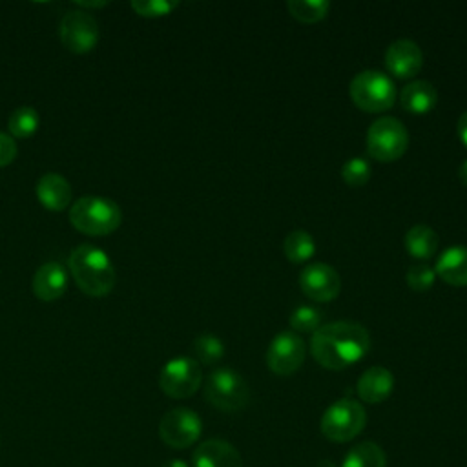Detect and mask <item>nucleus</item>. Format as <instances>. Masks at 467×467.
Wrapping results in <instances>:
<instances>
[{
	"label": "nucleus",
	"instance_id": "nucleus-1",
	"mask_svg": "<svg viewBox=\"0 0 467 467\" xmlns=\"http://www.w3.org/2000/svg\"><path fill=\"white\" fill-rule=\"evenodd\" d=\"M370 347L368 330L356 321H332L321 325L310 337L314 359L330 370H341L359 361Z\"/></svg>",
	"mask_w": 467,
	"mask_h": 467
},
{
	"label": "nucleus",
	"instance_id": "nucleus-2",
	"mask_svg": "<svg viewBox=\"0 0 467 467\" xmlns=\"http://www.w3.org/2000/svg\"><path fill=\"white\" fill-rule=\"evenodd\" d=\"M69 272L77 286L93 297L108 296L117 281L109 257L93 244H78L67 257Z\"/></svg>",
	"mask_w": 467,
	"mask_h": 467
},
{
	"label": "nucleus",
	"instance_id": "nucleus-3",
	"mask_svg": "<svg viewBox=\"0 0 467 467\" xmlns=\"http://www.w3.org/2000/svg\"><path fill=\"white\" fill-rule=\"evenodd\" d=\"M122 212L119 204L108 197L84 195L69 208V223L86 235H108L120 226Z\"/></svg>",
	"mask_w": 467,
	"mask_h": 467
},
{
	"label": "nucleus",
	"instance_id": "nucleus-4",
	"mask_svg": "<svg viewBox=\"0 0 467 467\" xmlns=\"http://www.w3.org/2000/svg\"><path fill=\"white\" fill-rule=\"evenodd\" d=\"M348 93L352 102L365 111H385L396 102L394 80L379 69H363L350 80Z\"/></svg>",
	"mask_w": 467,
	"mask_h": 467
},
{
	"label": "nucleus",
	"instance_id": "nucleus-5",
	"mask_svg": "<svg viewBox=\"0 0 467 467\" xmlns=\"http://www.w3.org/2000/svg\"><path fill=\"white\" fill-rule=\"evenodd\" d=\"M204 398L219 410L235 412L246 407L250 400V387L234 368L219 367L204 379Z\"/></svg>",
	"mask_w": 467,
	"mask_h": 467
},
{
	"label": "nucleus",
	"instance_id": "nucleus-6",
	"mask_svg": "<svg viewBox=\"0 0 467 467\" xmlns=\"http://www.w3.org/2000/svg\"><path fill=\"white\" fill-rule=\"evenodd\" d=\"M367 423V412L363 405L352 398L336 400L321 416V432L327 440L345 443L354 440Z\"/></svg>",
	"mask_w": 467,
	"mask_h": 467
},
{
	"label": "nucleus",
	"instance_id": "nucleus-7",
	"mask_svg": "<svg viewBox=\"0 0 467 467\" xmlns=\"http://www.w3.org/2000/svg\"><path fill=\"white\" fill-rule=\"evenodd\" d=\"M409 146L407 126L396 117H378L367 130V151L381 162L396 161Z\"/></svg>",
	"mask_w": 467,
	"mask_h": 467
},
{
	"label": "nucleus",
	"instance_id": "nucleus-8",
	"mask_svg": "<svg viewBox=\"0 0 467 467\" xmlns=\"http://www.w3.org/2000/svg\"><path fill=\"white\" fill-rule=\"evenodd\" d=\"M202 383V370L197 359L188 356H179L170 359L161 374H159V387L161 390L175 400L190 398L197 392Z\"/></svg>",
	"mask_w": 467,
	"mask_h": 467
},
{
	"label": "nucleus",
	"instance_id": "nucleus-9",
	"mask_svg": "<svg viewBox=\"0 0 467 467\" xmlns=\"http://www.w3.org/2000/svg\"><path fill=\"white\" fill-rule=\"evenodd\" d=\"M58 36L66 49L75 55L91 51L100 38V29L93 15L82 9L66 11L58 24Z\"/></svg>",
	"mask_w": 467,
	"mask_h": 467
},
{
	"label": "nucleus",
	"instance_id": "nucleus-10",
	"mask_svg": "<svg viewBox=\"0 0 467 467\" xmlns=\"http://www.w3.org/2000/svg\"><path fill=\"white\" fill-rule=\"evenodd\" d=\"M202 431V421L192 409L175 407L159 421V436L171 449H186L193 445Z\"/></svg>",
	"mask_w": 467,
	"mask_h": 467
},
{
	"label": "nucleus",
	"instance_id": "nucleus-11",
	"mask_svg": "<svg viewBox=\"0 0 467 467\" xmlns=\"http://www.w3.org/2000/svg\"><path fill=\"white\" fill-rule=\"evenodd\" d=\"M305 352V341L297 332L281 330L268 345L266 365L277 376H290L303 365Z\"/></svg>",
	"mask_w": 467,
	"mask_h": 467
},
{
	"label": "nucleus",
	"instance_id": "nucleus-12",
	"mask_svg": "<svg viewBox=\"0 0 467 467\" xmlns=\"http://www.w3.org/2000/svg\"><path fill=\"white\" fill-rule=\"evenodd\" d=\"M299 288L312 301H317V303L332 301L341 292V277L332 265L323 261H314L301 270Z\"/></svg>",
	"mask_w": 467,
	"mask_h": 467
},
{
	"label": "nucleus",
	"instance_id": "nucleus-13",
	"mask_svg": "<svg viewBox=\"0 0 467 467\" xmlns=\"http://www.w3.org/2000/svg\"><path fill=\"white\" fill-rule=\"evenodd\" d=\"M385 66L394 77L410 78L423 66L421 47L410 38H398L385 49Z\"/></svg>",
	"mask_w": 467,
	"mask_h": 467
},
{
	"label": "nucleus",
	"instance_id": "nucleus-14",
	"mask_svg": "<svg viewBox=\"0 0 467 467\" xmlns=\"http://www.w3.org/2000/svg\"><path fill=\"white\" fill-rule=\"evenodd\" d=\"M193 467H243V458L230 441L212 438L193 451Z\"/></svg>",
	"mask_w": 467,
	"mask_h": 467
},
{
	"label": "nucleus",
	"instance_id": "nucleus-15",
	"mask_svg": "<svg viewBox=\"0 0 467 467\" xmlns=\"http://www.w3.org/2000/svg\"><path fill=\"white\" fill-rule=\"evenodd\" d=\"M67 288V272L57 261H47L38 266L33 275V294L40 301H55L62 297Z\"/></svg>",
	"mask_w": 467,
	"mask_h": 467
},
{
	"label": "nucleus",
	"instance_id": "nucleus-16",
	"mask_svg": "<svg viewBox=\"0 0 467 467\" xmlns=\"http://www.w3.org/2000/svg\"><path fill=\"white\" fill-rule=\"evenodd\" d=\"M36 197L44 208L51 212H62L71 204L73 190L64 175L47 171L36 182Z\"/></svg>",
	"mask_w": 467,
	"mask_h": 467
},
{
	"label": "nucleus",
	"instance_id": "nucleus-17",
	"mask_svg": "<svg viewBox=\"0 0 467 467\" xmlns=\"http://www.w3.org/2000/svg\"><path fill=\"white\" fill-rule=\"evenodd\" d=\"M394 389V376L387 367L372 365L358 379L356 390L365 403L385 401Z\"/></svg>",
	"mask_w": 467,
	"mask_h": 467
},
{
	"label": "nucleus",
	"instance_id": "nucleus-18",
	"mask_svg": "<svg viewBox=\"0 0 467 467\" xmlns=\"http://www.w3.org/2000/svg\"><path fill=\"white\" fill-rule=\"evenodd\" d=\"M436 275L454 286H467V246L452 244L445 248L434 265Z\"/></svg>",
	"mask_w": 467,
	"mask_h": 467
},
{
	"label": "nucleus",
	"instance_id": "nucleus-19",
	"mask_svg": "<svg viewBox=\"0 0 467 467\" xmlns=\"http://www.w3.org/2000/svg\"><path fill=\"white\" fill-rule=\"evenodd\" d=\"M400 102L410 113H427L436 106L438 91L432 82L425 78H414L401 88Z\"/></svg>",
	"mask_w": 467,
	"mask_h": 467
},
{
	"label": "nucleus",
	"instance_id": "nucleus-20",
	"mask_svg": "<svg viewBox=\"0 0 467 467\" xmlns=\"http://www.w3.org/2000/svg\"><path fill=\"white\" fill-rule=\"evenodd\" d=\"M407 252L416 259H429L436 254L438 248V234L429 224H414L405 232L403 237Z\"/></svg>",
	"mask_w": 467,
	"mask_h": 467
},
{
	"label": "nucleus",
	"instance_id": "nucleus-21",
	"mask_svg": "<svg viewBox=\"0 0 467 467\" xmlns=\"http://www.w3.org/2000/svg\"><path fill=\"white\" fill-rule=\"evenodd\" d=\"M341 467H387V456L376 441H359L347 451Z\"/></svg>",
	"mask_w": 467,
	"mask_h": 467
},
{
	"label": "nucleus",
	"instance_id": "nucleus-22",
	"mask_svg": "<svg viewBox=\"0 0 467 467\" xmlns=\"http://www.w3.org/2000/svg\"><path fill=\"white\" fill-rule=\"evenodd\" d=\"M283 252L290 263H305L314 255L316 241L306 230L296 228L286 234L283 241Z\"/></svg>",
	"mask_w": 467,
	"mask_h": 467
},
{
	"label": "nucleus",
	"instance_id": "nucleus-23",
	"mask_svg": "<svg viewBox=\"0 0 467 467\" xmlns=\"http://www.w3.org/2000/svg\"><path fill=\"white\" fill-rule=\"evenodd\" d=\"M38 128H40V117H38L36 109L31 106H20L9 115L7 130H9L11 137L27 139V137L35 135Z\"/></svg>",
	"mask_w": 467,
	"mask_h": 467
},
{
	"label": "nucleus",
	"instance_id": "nucleus-24",
	"mask_svg": "<svg viewBox=\"0 0 467 467\" xmlns=\"http://www.w3.org/2000/svg\"><path fill=\"white\" fill-rule=\"evenodd\" d=\"M193 352L204 365H215L224 356V343L212 332H202L193 339Z\"/></svg>",
	"mask_w": 467,
	"mask_h": 467
},
{
	"label": "nucleus",
	"instance_id": "nucleus-25",
	"mask_svg": "<svg viewBox=\"0 0 467 467\" xmlns=\"http://www.w3.org/2000/svg\"><path fill=\"white\" fill-rule=\"evenodd\" d=\"M286 7L296 20L310 24L325 18V15L330 9V2L328 0H288Z\"/></svg>",
	"mask_w": 467,
	"mask_h": 467
},
{
	"label": "nucleus",
	"instance_id": "nucleus-26",
	"mask_svg": "<svg viewBox=\"0 0 467 467\" xmlns=\"http://www.w3.org/2000/svg\"><path fill=\"white\" fill-rule=\"evenodd\" d=\"M321 321H323V312L314 306V305H297L290 317H288V323L292 327L294 332H316L319 327H321Z\"/></svg>",
	"mask_w": 467,
	"mask_h": 467
},
{
	"label": "nucleus",
	"instance_id": "nucleus-27",
	"mask_svg": "<svg viewBox=\"0 0 467 467\" xmlns=\"http://www.w3.org/2000/svg\"><path fill=\"white\" fill-rule=\"evenodd\" d=\"M341 177L348 186H363L370 179V164L363 157H350L341 166Z\"/></svg>",
	"mask_w": 467,
	"mask_h": 467
},
{
	"label": "nucleus",
	"instance_id": "nucleus-28",
	"mask_svg": "<svg viewBox=\"0 0 467 467\" xmlns=\"http://www.w3.org/2000/svg\"><path fill=\"white\" fill-rule=\"evenodd\" d=\"M405 279L414 292H427L436 281V272L427 263H414L409 266Z\"/></svg>",
	"mask_w": 467,
	"mask_h": 467
},
{
	"label": "nucleus",
	"instance_id": "nucleus-29",
	"mask_svg": "<svg viewBox=\"0 0 467 467\" xmlns=\"http://www.w3.org/2000/svg\"><path fill=\"white\" fill-rule=\"evenodd\" d=\"M130 5L139 16L155 18V16H164V15L171 13L179 5V2H175V0H133Z\"/></svg>",
	"mask_w": 467,
	"mask_h": 467
},
{
	"label": "nucleus",
	"instance_id": "nucleus-30",
	"mask_svg": "<svg viewBox=\"0 0 467 467\" xmlns=\"http://www.w3.org/2000/svg\"><path fill=\"white\" fill-rule=\"evenodd\" d=\"M16 153H18V150H16L15 139L11 135L0 131V168L9 166L15 161Z\"/></svg>",
	"mask_w": 467,
	"mask_h": 467
},
{
	"label": "nucleus",
	"instance_id": "nucleus-31",
	"mask_svg": "<svg viewBox=\"0 0 467 467\" xmlns=\"http://www.w3.org/2000/svg\"><path fill=\"white\" fill-rule=\"evenodd\" d=\"M456 130H458V137H460L462 142L467 146V109L460 115L458 124H456Z\"/></svg>",
	"mask_w": 467,
	"mask_h": 467
},
{
	"label": "nucleus",
	"instance_id": "nucleus-32",
	"mask_svg": "<svg viewBox=\"0 0 467 467\" xmlns=\"http://www.w3.org/2000/svg\"><path fill=\"white\" fill-rule=\"evenodd\" d=\"M458 179L467 186V159L458 166Z\"/></svg>",
	"mask_w": 467,
	"mask_h": 467
},
{
	"label": "nucleus",
	"instance_id": "nucleus-33",
	"mask_svg": "<svg viewBox=\"0 0 467 467\" xmlns=\"http://www.w3.org/2000/svg\"><path fill=\"white\" fill-rule=\"evenodd\" d=\"M161 467H188V463L179 458H171V460H166Z\"/></svg>",
	"mask_w": 467,
	"mask_h": 467
},
{
	"label": "nucleus",
	"instance_id": "nucleus-34",
	"mask_svg": "<svg viewBox=\"0 0 467 467\" xmlns=\"http://www.w3.org/2000/svg\"><path fill=\"white\" fill-rule=\"evenodd\" d=\"M77 5H80V7H104V5H108V2H78Z\"/></svg>",
	"mask_w": 467,
	"mask_h": 467
},
{
	"label": "nucleus",
	"instance_id": "nucleus-35",
	"mask_svg": "<svg viewBox=\"0 0 467 467\" xmlns=\"http://www.w3.org/2000/svg\"><path fill=\"white\" fill-rule=\"evenodd\" d=\"M316 467H336V465H334L330 460H321Z\"/></svg>",
	"mask_w": 467,
	"mask_h": 467
}]
</instances>
